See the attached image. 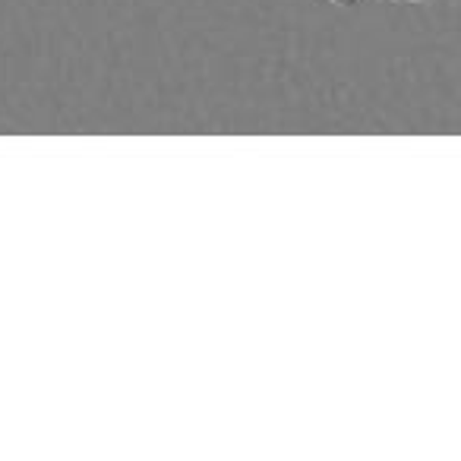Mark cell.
<instances>
[{"label": "cell", "instance_id": "cell-2", "mask_svg": "<svg viewBox=\"0 0 461 461\" xmlns=\"http://www.w3.org/2000/svg\"><path fill=\"white\" fill-rule=\"evenodd\" d=\"M335 4H354V0H335Z\"/></svg>", "mask_w": 461, "mask_h": 461}, {"label": "cell", "instance_id": "cell-1", "mask_svg": "<svg viewBox=\"0 0 461 461\" xmlns=\"http://www.w3.org/2000/svg\"><path fill=\"white\" fill-rule=\"evenodd\" d=\"M398 4H411V7H420V4H429V0H398Z\"/></svg>", "mask_w": 461, "mask_h": 461}]
</instances>
